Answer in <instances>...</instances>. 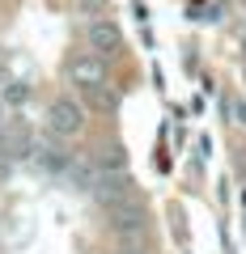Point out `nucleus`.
<instances>
[{"label":"nucleus","mask_w":246,"mask_h":254,"mask_svg":"<svg viewBox=\"0 0 246 254\" xmlns=\"http://www.w3.org/2000/svg\"><path fill=\"white\" fill-rule=\"evenodd\" d=\"M68 81H73L77 93L93 98L98 106H110V85H106V64H102V55L85 51L77 60H68Z\"/></svg>","instance_id":"f257e3e1"},{"label":"nucleus","mask_w":246,"mask_h":254,"mask_svg":"<svg viewBox=\"0 0 246 254\" xmlns=\"http://www.w3.org/2000/svg\"><path fill=\"white\" fill-rule=\"evenodd\" d=\"M47 123H51V136L73 140V136H81V127H85V110L73 98H55L51 110H47Z\"/></svg>","instance_id":"f03ea898"},{"label":"nucleus","mask_w":246,"mask_h":254,"mask_svg":"<svg viewBox=\"0 0 246 254\" xmlns=\"http://www.w3.org/2000/svg\"><path fill=\"white\" fill-rule=\"evenodd\" d=\"M85 38H89V51L102 55V60H110V55L123 51V34H119L115 21H93V26L85 30Z\"/></svg>","instance_id":"7ed1b4c3"},{"label":"nucleus","mask_w":246,"mask_h":254,"mask_svg":"<svg viewBox=\"0 0 246 254\" xmlns=\"http://www.w3.org/2000/svg\"><path fill=\"white\" fill-rule=\"evenodd\" d=\"M238 115H242V119H246V102H238Z\"/></svg>","instance_id":"20e7f679"},{"label":"nucleus","mask_w":246,"mask_h":254,"mask_svg":"<svg viewBox=\"0 0 246 254\" xmlns=\"http://www.w3.org/2000/svg\"><path fill=\"white\" fill-rule=\"evenodd\" d=\"M0 140H4V123H0Z\"/></svg>","instance_id":"39448f33"}]
</instances>
